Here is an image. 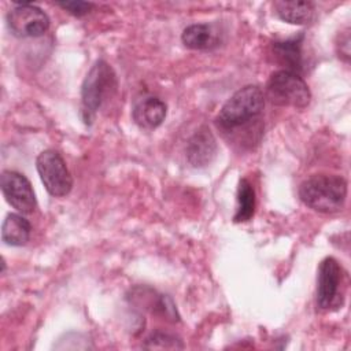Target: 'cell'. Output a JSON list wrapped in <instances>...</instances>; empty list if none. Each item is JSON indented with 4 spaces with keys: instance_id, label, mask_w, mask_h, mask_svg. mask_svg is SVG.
<instances>
[{
    "instance_id": "cell-8",
    "label": "cell",
    "mask_w": 351,
    "mask_h": 351,
    "mask_svg": "<svg viewBox=\"0 0 351 351\" xmlns=\"http://www.w3.org/2000/svg\"><path fill=\"white\" fill-rule=\"evenodd\" d=\"M341 278L343 270L339 262L332 256H326L325 259H322L318 267L315 293V302L319 310H329L335 306L339 298Z\"/></svg>"
},
{
    "instance_id": "cell-12",
    "label": "cell",
    "mask_w": 351,
    "mask_h": 351,
    "mask_svg": "<svg viewBox=\"0 0 351 351\" xmlns=\"http://www.w3.org/2000/svg\"><path fill=\"white\" fill-rule=\"evenodd\" d=\"M277 16L292 25H306L314 18V4L311 1H285L280 0L273 4Z\"/></svg>"
},
{
    "instance_id": "cell-16",
    "label": "cell",
    "mask_w": 351,
    "mask_h": 351,
    "mask_svg": "<svg viewBox=\"0 0 351 351\" xmlns=\"http://www.w3.org/2000/svg\"><path fill=\"white\" fill-rule=\"evenodd\" d=\"M144 348H159V350H181L184 348L182 340L174 335L163 333V332H155L151 336L147 337Z\"/></svg>"
},
{
    "instance_id": "cell-3",
    "label": "cell",
    "mask_w": 351,
    "mask_h": 351,
    "mask_svg": "<svg viewBox=\"0 0 351 351\" xmlns=\"http://www.w3.org/2000/svg\"><path fill=\"white\" fill-rule=\"evenodd\" d=\"M265 106V95L258 85H245L236 90L222 106L217 117L223 129L239 128L256 118Z\"/></svg>"
},
{
    "instance_id": "cell-17",
    "label": "cell",
    "mask_w": 351,
    "mask_h": 351,
    "mask_svg": "<svg viewBox=\"0 0 351 351\" xmlns=\"http://www.w3.org/2000/svg\"><path fill=\"white\" fill-rule=\"evenodd\" d=\"M56 5H59L62 10L67 11L69 14L77 18L86 15L93 8V4L88 1H60V3H56Z\"/></svg>"
},
{
    "instance_id": "cell-9",
    "label": "cell",
    "mask_w": 351,
    "mask_h": 351,
    "mask_svg": "<svg viewBox=\"0 0 351 351\" xmlns=\"http://www.w3.org/2000/svg\"><path fill=\"white\" fill-rule=\"evenodd\" d=\"M167 107L163 100L156 96L144 95L136 99L132 108V118L134 123L145 130L156 129L166 118Z\"/></svg>"
},
{
    "instance_id": "cell-10",
    "label": "cell",
    "mask_w": 351,
    "mask_h": 351,
    "mask_svg": "<svg viewBox=\"0 0 351 351\" xmlns=\"http://www.w3.org/2000/svg\"><path fill=\"white\" fill-rule=\"evenodd\" d=\"M217 155V141L211 130L206 126L199 128L186 144V160L193 167H204Z\"/></svg>"
},
{
    "instance_id": "cell-15",
    "label": "cell",
    "mask_w": 351,
    "mask_h": 351,
    "mask_svg": "<svg viewBox=\"0 0 351 351\" xmlns=\"http://www.w3.org/2000/svg\"><path fill=\"white\" fill-rule=\"evenodd\" d=\"M274 55L282 64L288 66V69H284V70L296 73L295 70H298L300 67V43H299V40L295 38L291 41L276 43L274 44Z\"/></svg>"
},
{
    "instance_id": "cell-2",
    "label": "cell",
    "mask_w": 351,
    "mask_h": 351,
    "mask_svg": "<svg viewBox=\"0 0 351 351\" xmlns=\"http://www.w3.org/2000/svg\"><path fill=\"white\" fill-rule=\"evenodd\" d=\"M118 86L117 75L112 67L103 59L96 60L84 78L81 86V114L86 123H90Z\"/></svg>"
},
{
    "instance_id": "cell-14",
    "label": "cell",
    "mask_w": 351,
    "mask_h": 351,
    "mask_svg": "<svg viewBox=\"0 0 351 351\" xmlns=\"http://www.w3.org/2000/svg\"><path fill=\"white\" fill-rule=\"evenodd\" d=\"M255 213V191L247 178H241L237 188V206L233 217L234 222H245Z\"/></svg>"
},
{
    "instance_id": "cell-4",
    "label": "cell",
    "mask_w": 351,
    "mask_h": 351,
    "mask_svg": "<svg viewBox=\"0 0 351 351\" xmlns=\"http://www.w3.org/2000/svg\"><path fill=\"white\" fill-rule=\"evenodd\" d=\"M267 99L276 106L304 108L310 104L311 92L304 80L293 71L277 70L266 84Z\"/></svg>"
},
{
    "instance_id": "cell-5",
    "label": "cell",
    "mask_w": 351,
    "mask_h": 351,
    "mask_svg": "<svg viewBox=\"0 0 351 351\" xmlns=\"http://www.w3.org/2000/svg\"><path fill=\"white\" fill-rule=\"evenodd\" d=\"M36 167L47 192L53 197H63L73 188V177L62 155L55 149H45L38 154Z\"/></svg>"
},
{
    "instance_id": "cell-18",
    "label": "cell",
    "mask_w": 351,
    "mask_h": 351,
    "mask_svg": "<svg viewBox=\"0 0 351 351\" xmlns=\"http://www.w3.org/2000/svg\"><path fill=\"white\" fill-rule=\"evenodd\" d=\"M340 58H343L346 62L350 60V34L348 32L344 33L343 37H340Z\"/></svg>"
},
{
    "instance_id": "cell-6",
    "label": "cell",
    "mask_w": 351,
    "mask_h": 351,
    "mask_svg": "<svg viewBox=\"0 0 351 351\" xmlns=\"http://www.w3.org/2000/svg\"><path fill=\"white\" fill-rule=\"evenodd\" d=\"M7 23L16 37H38L49 29L48 15L30 3H15L7 14Z\"/></svg>"
},
{
    "instance_id": "cell-13",
    "label": "cell",
    "mask_w": 351,
    "mask_h": 351,
    "mask_svg": "<svg viewBox=\"0 0 351 351\" xmlns=\"http://www.w3.org/2000/svg\"><path fill=\"white\" fill-rule=\"evenodd\" d=\"M32 233L30 222L21 214L11 213L5 217L1 225V240L7 245L21 247L25 245Z\"/></svg>"
},
{
    "instance_id": "cell-7",
    "label": "cell",
    "mask_w": 351,
    "mask_h": 351,
    "mask_svg": "<svg viewBox=\"0 0 351 351\" xmlns=\"http://www.w3.org/2000/svg\"><path fill=\"white\" fill-rule=\"evenodd\" d=\"M0 186L7 203L21 214L34 211L37 202L30 181L21 173L4 170L0 177Z\"/></svg>"
},
{
    "instance_id": "cell-11",
    "label": "cell",
    "mask_w": 351,
    "mask_h": 351,
    "mask_svg": "<svg viewBox=\"0 0 351 351\" xmlns=\"http://www.w3.org/2000/svg\"><path fill=\"white\" fill-rule=\"evenodd\" d=\"M184 45L189 49H213L219 44L218 30L208 23H192L181 34Z\"/></svg>"
},
{
    "instance_id": "cell-1",
    "label": "cell",
    "mask_w": 351,
    "mask_h": 351,
    "mask_svg": "<svg viewBox=\"0 0 351 351\" xmlns=\"http://www.w3.org/2000/svg\"><path fill=\"white\" fill-rule=\"evenodd\" d=\"M299 197L317 213H337L346 203L347 181L336 174H314L300 184Z\"/></svg>"
}]
</instances>
